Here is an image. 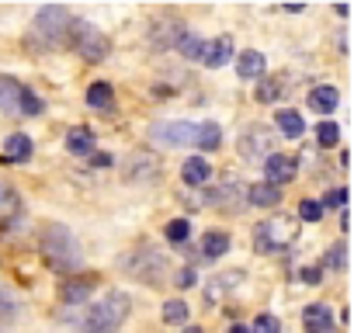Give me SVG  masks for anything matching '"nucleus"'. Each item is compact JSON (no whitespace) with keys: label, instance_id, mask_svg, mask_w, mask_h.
<instances>
[{"label":"nucleus","instance_id":"obj_1","mask_svg":"<svg viewBox=\"0 0 354 333\" xmlns=\"http://www.w3.org/2000/svg\"><path fill=\"white\" fill-rule=\"evenodd\" d=\"M42 254H46L49 267H56L63 274L80 267V243L63 222H49L42 229Z\"/></svg>","mask_w":354,"mask_h":333},{"label":"nucleus","instance_id":"obj_2","mask_svg":"<svg viewBox=\"0 0 354 333\" xmlns=\"http://www.w3.org/2000/svg\"><path fill=\"white\" fill-rule=\"evenodd\" d=\"M129 316V295L125 292H108L97 305L87 309V316L80 319L84 333H118V326Z\"/></svg>","mask_w":354,"mask_h":333},{"label":"nucleus","instance_id":"obj_3","mask_svg":"<svg viewBox=\"0 0 354 333\" xmlns=\"http://www.w3.org/2000/svg\"><path fill=\"white\" fill-rule=\"evenodd\" d=\"M70 35H73L77 53H80L87 63H101V59L108 56V39H104L91 21H73V25H70Z\"/></svg>","mask_w":354,"mask_h":333},{"label":"nucleus","instance_id":"obj_4","mask_svg":"<svg viewBox=\"0 0 354 333\" xmlns=\"http://www.w3.org/2000/svg\"><path fill=\"white\" fill-rule=\"evenodd\" d=\"M70 25H73V21H70V11H66V8H42V11L35 15V25H32V28H35V35L46 39L49 46H59L63 35L70 32Z\"/></svg>","mask_w":354,"mask_h":333},{"label":"nucleus","instance_id":"obj_5","mask_svg":"<svg viewBox=\"0 0 354 333\" xmlns=\"http://www.w3.org/2000/svg\"><path fill=\"white\" fill-rule=\"evenodd\" d=\"M122 267H125V271H132L139 281H160V278H163V271H167L163 257H160V254H153V250H136L132 257H125V260H122Z\"/></svg>","mask_w":354,"mask_h":333},{"label":"nucleus","instance_id":"obj_6","mask_svg":"<svg viewBox=\"0 0 354 333\" xmlns=\"http://www.w3.org/2000/svg\"><path fill=\"white\" fill-rule=\"evenodd\" d=\"M156 142L163 146H195V135H198V125L195 122H163V125H153L149 132Z\"/></svg>","mask_w":354,"mask_h":333},{"label":"nucleus","instance_id":"obj_7","mask_svg":"<svg viewBox=\"0 0 354 333\" xmlns=\"http://www.w3.org/2000/svg\"><path fill=\"white\" fill-rule=\"evenodd\" d=\"M264 174H268V184H288L292 178H295V160L292 156H285V153H271L268 160H264Z\"/></svg>","mask_w":354,"mask_h":333},{"label":"nucleus","instance_id":"obj_8","mask_svg":"<svg viewBox=\"0 0 354 333\" xmlns=\"http://www.w3.org/2000/svg\"><path fill=\"white\" fill-rule=\"evenodd\" d=\"M230 56H233V39H230V35H219L216 42H205V49H202V63H205L209 70L226 66Z\"/></svg>","mask_w":354,"mask_h":333},{"label":"nucleus","instance_id":"obj_9","mask_svg":"<svg viewBox=\"0 0 354 333\" xmlns=\"http://www.w3.org/2000/svg\"><path fill=\"white\" fill-rule=\"evenodd\" d=\"M330 323H333V316H330V309H326L323 302L306 305V312H302V326H306V333H330Z\"/></svg>","mask_w":354,"mask_h":333},{"label":"nucleus","instance_id":"obj_10","mask_svg":"<svg viewBox=\"0 0 354 333\" xmlns=\"http://www.w3.org/2000/svg\"><path fill=\"white\" fill-rule=\"evenodd\" d=\"M181 25H177L174 18H163V21H156L153 25V32H149V42L156 46V49H170V46H177V39H181Z\"/></svg>","mask_w":354,"mask_h":333},{"label":"nucleus","instance_id":"obj_11","mask_svg":"<svg viewBox=\"0 0 354 333\" xmlns=\"http://www.w3.org/2000/svg\"><path fill=\"white\" fill-rule=\"evenodd\" d=\"M216 209H226V212H233V209H240V202H247L243 198V188L240 184H233V181H226L223 188H216L212 191V198H209Z\"/></svg>","mask_w":354,"mask_h":333},{"label":"nucleus","instance_id":"obj_12","mask_svg":"<svg viewBox=\"0 0 354 333\" xmlns=\"http://www.w3.org/2000/svg\"><path fill=\"white\" fill-rule=\"evenodd\" d=\"M94 285H97L94 274H87V278H80V281H77V278L66 281V285H63V302H66V305H84L87 295L94 292Z\"/></svg>","mask_w":354,"mask_h":333},{"label":"nucleus","instance_id":"obj_13","mask_svg":"<svg viewBox=\"0 0 354 333\" xmlns=\"http://www.w3.org/2000/svg\"><path fill=\"white\" fill-rule=\"evenodd\" d=\"M28 156H32V139H28L25 132L8 135V142H4V160H8V163H25Z\"/></svg>","mask_w":354,"mask_h":333},{"label":"nucleus","instance_id":"obj_14","mask_svg":"<svg viewBox=\"0 0 354 333\" xmlns=\"http://www.w3.org/2000/svg\"><path fill=\"white\" fill-rule=\"evenodd\" d=\"M18 101H21V84L11 80V77H0V108H4L8 115H21Z\"/></svg>","mask_w":354,"mask_h":333},{"label":"nucleus","instance_id":"obj_15","mask_svg":"<svg viewBox=\"0 0 354 333\" xmlns=\"http://www.w3.org/2000/svg\"><path fill=\"white\" fill-rule=\"evenodd\" d=\"M236 73H240L243 80H254V77H261V73H264V56H261L257 49H247V53H240V59H236Z\"/></svg>","mask_w":354,"mask_h":333},{"label":"nucleus","instance_id":"obj_16","mask_svg":"<svg viewBox=\"0 0 354 333\" xmlns=\"http://www.w3.org/2000/svg\"><path fill=\"white\" fill-rule=\"evenodd\" d=\"M66 149H70V153H77V156H87V153L94 149V132H91L87 125L70 129V135H66Z\"/></svg>","mask_w":354,"mask_h":333},{"label":"nucleus","instance_id":"obj_17","mask_svg":"<svg viewBox=\"0 0 354 333\" xmlns=\"http://www.w3.org/2000/svg\"><path fill=\"white\" fill-rule=\"evenodd\" d=\"M247 202L250 205H261V209H271V205H278L281 202V191L274 188V184H254V188H247Z\"/></svg>","mask_w":354,"mask_h":333},{"label":"nucleus","instance_id":"obj_18","mask_svg":"<svg viewBox=\"0 0 354 333\" xmlns=\"http://www.w3.org/2000/svg\"><path fill=\"white\" fill-rule=\"evenodd\" d=\"M337 101H340L337 87H326V84H323V87H316V91L309 94V108H313V111H323V115H326V111H333V108H337Z\"/></svg>","mask_w":354,"mask_h":333},{"label":"nucleus","instance_id":"obj_19","mask_svg":"<svg viewBox=\"0 0 354 333\" xmlns=\"http://www.w3.org/2000/svg\"><path fill=\"white\" fill-rule=\"evenodd\" d=\"M181 174H185L188 184H205V181L212 178V166H209L202 156H192V160L185 163V171H181Z\"/></svg>","mask_w":354,"mask_h":333},{"label":"nucleus","instance_id":"obj_20","mask_svg":"<svg viewBox=\"0 0 354 333\" xmlns=\"http://www.w3.org/2000/svg\"><path fill=\"white\" fill-rule=\"evenodd\" d=\"M226 250H230V236H226V233H205V240H202V257L216 260V257H223Z\"/></svg>","mask_w":354,"mask_h":333},{"label":"nucleus","instance_id":"obj_21","mask_svg":"<svg viewBox=\"0 0 354 333\" xmlns=\"http://www.w3.org/2000/svg\"><path fill=\"white\" fill-rule=\"evenodd\" d=\"M219 142H223L219 125H216V122H202V125H198V135H195V146H198V149H216Z\"/></svg>","mask_w":354,"mask_h":333},{"label":"nucleus","instance_id":"obj_22","mask_svg":"<svg viewBox=\"0 0 354 333\" xmlns=\"http://www.w3.org/2000/svg\"><path fill=\"white\" fill-rule=\"evenodd\" d=\"M111 97H115V91H111V84H104V80L91 84V91H87V104H91V108H111Z\"/></svg>","mask_w":354,"mask_h":333},{"label":"nucleus","instance_id":"obj_23","mask_svg":"<svg viewBox=\"0 0 354 333\" xmlns=\"http://www.w3.org/2000/svg\"><path fill=\"white\" fill-rule=\"evenodd\" d=\"M278 129L288 135V139H299L302 135V118H299V111H278Z\"/></svg>","mask_w":354,"mask_h":333},{"label":"nucleus","instance_id":"obj_24","mask_svg":"<svg viewBox=\"0 0 354 333\" xmlns=\"http://www.w3.org/2000/svg\"><path fill=\"white\" fill-rule=\"evenodd\" d=\"M177 49H181L188 59H202V49H205V42H202L195 32H181V39H177Z\"/></svg>","mask_w":354,"mask_h":333},{"label":"nucleus","instance_id":"obj_25","mask_svg":"<svg viewBox=\"0 0 354 333\" xmlns=\"http://www.w3.org/2000/svg\"><path fill=\"white\" fill-rule=\"evenodd\" d=\"M261 135H264V129H261V125H254V129L247 132V139H240V153H243V156H257V153L264 149Z\"/></svg>","mask_w":354,"mask_h":333},{"label":"nucleus","instance_id":"obj_26","mask_svg":"<svg viewBox=\"0 0 354 333\" xmlns=\"http://www.w3.org/2000/svg\"><path fill=\"white\" fill-rule=\"evenodd\" d=\"M136 163V171H129V178H146V174H153V166H156V156H149V153H136L132 160H129V166Z\"/></svg>","mask_w":354,"mask_h":333},{"label":"nucleus","instance_id":"obj_27","mask_svg":"<svg viewBox=\"0 0 354 333\" xmlns=\"http://www.w3.org/2000/svg\"><path fill=\"white\" fill-rule=\"evenodd\" d=\"M188 236H192V222H188V219H174V222L167 226V240H170V243H185Z\"/></svg>","mask_w":354,"mask_h":333},{"label":"nucleus","instance_id":"obj_28","mask_svg":"<svg viewBox=\"0 0 354 333\" xmlns=\"http://www.w3.org/2000/svg\"><path fill=\"white\" fill-rule=\"evenodd\" d=\"M163 319H167V323H185V319H188V305H185L181 298H170V302L163 305Z\"/></svg>","mask_w":354,"mask_h":333},{"label":"nucleus","instance_id":"obj_29","mask_svg":"<svg viewBox=\"0 0 354 333\" xmlns=\"http://www.w3.org/2000/svg\"><path fill=\"white\" fill-rule=\"evenodd\" d=\"M18 111L21 115H42V101L28 91V87H21V101H18Z\"/></svg>","mask_w":354,"mask_h":333},{"label":"nucleus","instance_id":"obj_30","mask_svg":"<svg viewBox=\"0 0 354 333\" xmlns=\"http://www.w3.org/2000/svg\"><path fill=\"white\" fill-rule=\"evenodd\" d=\"M281 330V323H278V316H271V312H261L257 319H254V326H250V333H278Z\"/></svg>","mask_w":354,"mask_h":333},{"label":"nucleus","instance_id":"obj_31","mask_svg":"<svg viewBox=\"0 0 354 333\" xmlns=\"http://www.w3.org/2000/svg\"><path fill=\"white\" fill-rule=\"evenodd\" d=\"M316 139H319L323 146H333V142L340 139V129H337L333 122H319V129H316Z\"/></svg>","mask_w":354,"mask_h":333},{"label":"nucleus","instance_id":"obj_32","mask_svg":"<svg viewBox=\"0 0 354 333\" xmlns=\"http://www.w3.org/2000/svg\"><path fill=\"white\" fill-rule=\"evenodd\" d=\"M319 216H323V205L319 202H302L299 205V219L302 222H319Z\"/></svg>","mask_w":354,"mask_h":333},{"label":"nucleus","instance_id":"obj_33","mask_svg":"<svg viewBox=\"0 0 354 333\" xmlns=\"http://www.w3.org/2000/svg\"><path fill=\"white\" fill-rule=\"evenodd\" d=\"M18 298H15V292H8V288H0V316H15L18 312Z\"/></svg>","mask_w":354,"mask_h":333},{"label":"nucleus","instance_id":"obj_34","mask_svg":"<svg viewBox=\"0 0 354 333\" xmlns=\"http://www.w3.org/2000/svg\"><path fill=\"white\" fill-rule=\"evenodd\" d=\"M278 91H281V87H278V80H268V84H261V87H257V101H264V104H268V101H274V97H278Z\"/></svg>","mask_w":354,"mask_h":333},{"label":"nucleus","instance_id":"obj_35","mask_svg":"<svg viewBox=\"0 0 354 333\" xmlns=\"http://www.w3.org/2000/svg\"><path fill=\"white\" fill-rule=\"evenodd\" d=\"M344 250H347L344 243H333V247H330V267H337V271L344 267V260H347V254H344Z\"/></svg>","mask_w":354,"mask_h":333},{"label":"nucleus","instance_id":"obj_36","mask_svg":"<svg viewBox=\"0 0 354 333\" xmlns=\"http://www.w3.org/2000/svg\"><path fill=\"white\" fill-rule=\"evenodd\" d=\"M306 285H319V278H323V267H302V274H299Z\"/></svg>","mask_w":354,"mask_h":333},{"label":"nucleus","instance_id":"obj_37","mask_svg":"<svg viewBox=\"0 0 354 333\" xmlns=\"http://www.w3.org/2000/svg\"><path fill=\"white\" fill-rule=\"evenodd\" d=\"M195 281H198V278H195V271H192V267H185L181 274H177V285H181V288H192Z\"/></svg>","mask_w":354,"mask_h":333},{"label":"nucleus","instance_id":"obj_38","mask_svg":"<svg viewBox=\"0 0 354 333\" xmlns=\"http://www.w3.org/2000/svg\"><path fill=\"white\" fill-rule=\"evenodd\" d=\"M344 198H347V191H344V188H337V191H330V195H326V202H323V205H344Z\"/></svg>","mask_w":354,"mask_h":333},{"label":"nucleus","instance_id":"obj_39","mask_svg":"<svg viewBox=\"0 0 354 333\" xmlns=\"http://www.w3.org/2000/svg\"><path fill=\"white\" fill-rule=\"evenodd\" d=\"M108 163H111L108 153H94V156H91V166H108Z\"/></svg>","mask_w":354,"mask_h":333},{"label":"nucleus","instance_id":"obj_40","mask_svg":"<svg viewBox=\"0 0 354 333\" xmlns=\"http://www.w3.org/2000/svg\"><path fill=\"white\" fill-rule=\"evenodd\" d=\"M230 333H250V330H247V326H233Z\"/></svg>","mask_w":354,"mask_h":333},{"label":"nucleus","instance_id":"obj_41","mask_svg":"<svg viewBox=\"0 0 354 333\" xmlns=\"http://www.w3.org/2000/svg\"><path fill=\"white\" fill-rule=\"evenodd\" d=\"M185 333H205V330H202V326H188Z\"/></svg>","mask_w":354,"mask_h":333}]
</instances>
